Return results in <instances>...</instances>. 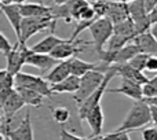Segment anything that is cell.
<instances>
[{"instance_id":"cell-36","label":"cell","mask_w":157,"mask_h":140,"mask_svg":"<svg viewBox=\"0 0 157 140\" xmlns=\"http://www.w3.org/2000/svg\"><path fill=\"white\" fill-rule=\"evenodd\" d=\"M146 70L147 72H157V57L156 55H152L147 61L146 65Z\"/></svg>"},{"instance_id":"cell-20","label":"cell","mask_w":157,"mask_h":140,"mask_svg":"<svg viewBox=\"0 0 157 140\" xmlns=\"http://www.w3.org/2000/svg\"><path fill=\"white\" fill-rule=\"evenodd\" d=\"M132 41L139 47L141 52L149 55H157V40L150 30L142 33V35H138Z\"/></svg>"},{"instance_id":"cell-1","label":"cell","mask_w":157,"mask_h":140,"mask_svg":"<svg viewBox=\"0 0 157 140\" xmlns=\"http://www.w3.org/2000/svg\"><path fill=\"white\" fill-rule=\"evenodd\" d=\"M152 122V111H150V105L144 99L135 100L132 107L127 113L124 121L121 122L117 132H131L141 128L146 127L147 124Z\"/></svg>"},{"instance_id":"cell-18","label":"cell","mask_w":157,"mask_h":140,"mask_svg":"<svg viewBox=\"0 0 157 140\" xmlns=\"http://www.w3.org/2000/svg\"><path fill=\"white\" fill-rule=\"evenodd\" d=\"M117 70V76H120L121 78H128L131 81H135V83L141 84V85H145L147 81L150 80L149 77L144 74V72L132 68L130 63H120V65H114Z\"/></svg>"},{"instance_id":"cell-34","label":"cell","mask_w":157,"mask_h":140,"mask_svg":"<svg viewBox=\"0 0 157 140\" xmlns=\"http://www.w3.org/2000/svg\"><path fill=\"white\" fill-rule=\"evenodd\" d=\"M142 140H157V128L150 127L142 131Z\"/></svg>"},{"instance_id":"cell-47","label":"cell","mask_w":157,"mask_h":140,"mask_svg":"<svg viewBox=\"0 0 157 140\" xmlns=\"http://www.w3.org/2000/svg\"><path fill=\"white\" fill-rule=\"evenodd\" d=\"M97 2H109V0H97Z\"/></svg>"},{"instance_id":"cell-25","label":"cell","mask_w":157,"mask_h":140,"mask_svg":"<svg viewBox=\"0 0 157 140\" xmlns=\"http://www.w3.org/2000/svg\"><path fill=\"white\" fill-rule=\"evenodd\" d=\"M114 33H116V35H120V36H124V37H128V39H131V40H134V39L138 36L136 26L131 18H128V19H125V21L120 22V24L114 25Z\"/></svg>"},{"instance_id":"cell-31","label":"cell","mask_w":157,"mask_h":140,"mask_svg":"<svg viewBox=\"0 0 157 140\" xmlns=\"http://www.w3.org/2000/svg\"><path fill=\"white\" fill-rule=\"evenodd\" d=\"M144 96L145 98H156L157 96V74L150 78L144 85Z\"/></svg>"},{"instance_id":"cell-23","label":"cell","mask_w":157,"mask_h":140,"mask_svg":"<svg viewBox=\"0 0 157 140\" xmlns=\"http://www.w3.org/2000/svg\"><path fill=\"white\" fill-rule=\"evenodd\" d=\"M15 89L18 91V94L22 96L24 102L30 107H40L41 103L44 100V96L40 92L35 91L30 88H25V87H15Z\"/></svg>"},{"instance_id":"cell-45","label":"cell","mask_w":157,"mask_h":140,"mask_svg":"<svg viewBox=\"0 0 157 140\" xmlns=\"http://www.w3.org/2000/svg\"><path fill=\"white\" fill-rule=\"evenodd\" d=\"M14 4H24V3H26V0H13Z\"/></svg>"},{"instance_id":"cell-12","label":"cell","mask_w":157,"mask_h":140,"mask_svg":"<svg viewBox=\"0 0 157 140\" xmlns=\"http://www.w3.org/2000/svg\"><path fill=\"white\" fill-rule=\"evenodd\" d=\"M109 94H121L132 100H141L144 99V85L131 81L128 78L120 77V85L117 88H108Z\"/></svg>"},{"instance_id":"cell-15","label":"cell","mask_w":157,"mask_h":140,"mask_svg":"<svg viewBox=\"0 0 157 140\" xmlns=\"http://www.w3.org/2000/svg\"><path fill=\"white\" fill-rule=\"evenodd\" d=\"M87 124H88L90 129L92 132L91 139L98 138V136L102 135L103 131V121H105V114H103V109L101 105H98L97 107H94L91 111L88 113L86 118Z\"/></svg>"},{"instance_id":"cell-33","label":"cell","mask_w":157,"mask_h":140,"mask_svg":"<svg viewBox=\"0 0 157 140\" xmlns=\"http://www.w3.org/2000/svg\"><path fill=\"white\" fill-rule=\"evenodd\" d=\"M13 48H14V46L10 43V40L6 37L4 33H0V51H2V54L4 55V57H7Z\"/></svg>"},{"instance_id":"cell-24","label":"cell","mask_w":157,"mask_h":140,"mask_svg":"<svg viewBox=\"0 0 157 140\" xmlns=\"http://www.w3.org/2000/svg\"><path fill=\"white\" fill-rule=\"evenodd\" d=\"M72 74L77 76V77H83L84 74H87L91 70H98L99 63H91V62H86V61L80 59V58L75 57L72 58Z\"/></svg>"},{"instance_id":"cell-39","label":"cell","mask_w":157,"mask_h":140,"mask_svg":"<svg viewBox=\"0 0 157 140\" xmlns=\"http://www.w3.org/2000/svg\"><path fill=\"white\" fill-rule=\"evenodd\" d=\"M149 18H150V22L153 24H157V6L153 8L152 11H149Z\"/></svg>"},{"instance_id":"cell-16","label":"cell","mask_w":157,"mask_h":140,"mask_svg":"<svg viewBox=\"0 0 157 140\" xmlns=\"http://www.w3.org/2000/svg\"><path fill=\"white\" fill-rule=\"evenodd\" d=\"M106 18H109L114 25L125 21L130 18V10H128V3L121 2H108V13Z\"/></svg>"},{"instance_id":"cell-17","label":"cell","mask_w":157,"mask_h":140,"mask_svg":"<svg viewBox=\"0 0 157 140\" xmlns=\"http://www.w3.org/2000/svg\"><path fill=\"white\" fill-rule=\"evenodd\" d=\"M72 59L68 61H61L54 69H51L46 74V80L50 84H57L63 81L65 78H68L69 76H72Z\"/></svg>"},{"instance_id":"cell-46","label":"cell","mask_w":157,"mask_h":140,"mask_svg":"<svg viewBox=\"0 0 157 140\" xmlns=\"http://www.w3.org/2000/svg\"><path fill=\"white\" fill-rule=\"evenodd\" d=\"M112 2H121V3H131L134 0H112Z\"/></svg>"},{"instance_id":"cell-38","label":"cell","mask_w":157,"mask_h":140,"mask_svg":"<svg viewBox=\"0 0 157 140\" xmlns=\"http://www.w3.org/2000/svg\"><path fill=\"white\" fill-rule=\"evenodd\" d=\"M150 111H152V122L155 124V127L157 128V106L150 105Z\"/></svg>"},{"instance_id":"cell-30","label":"cell","mask_w":157,"mask_h":140,"mask_svg":"<svg viewBox=\"0 0 157 140\" xmlns=\"http://www.w3.org/2000/svg\"><path fill=\"white\" fill-rule=\"evenodd\" d=\"M152 57V55L149 54H144V52H139L138 55H135V57L132 58V59L130 61V65L132 66V68L141 70V72H144V70H146V65H147V61H149V58Z\"/></svg>"},{"instance_id":"cell-35","label":"cell","mask_w":157,"mask_h":140,"mask_svg":"<svg viewBox=\"0 0 157 140\" xmlns=\"http://www.w3.org/2000/svg\"><path fill=\"white\" fill-rule=\"evenodd\" d=\"M59 140H90L84 136H77V135H73V133L68 132L66 129H62L61 131V138Z\"/></svg>"},{"instance_id":"cell-6","label":"cell","mask_w":157,"mask_h":140,"mask_svg":"<svg viewBox=\"0 0 157 140\" xmlns=\"http://www.w3.org/2000/svg\"><path fill=\"white\" fill-rule=\"evenodd\" d=\"M15 85L35 89V91L40 92L44 98H52V95H54V92H52V89H51V84H50L46 78L40 77V76L29 74V73L19 72L18 74L15 76Z\"/></svg>"},{"instance_id":"cell-5","label":"cell","mask_w":157,"mask_h":140,"mask_svg":"<svg viewBox=\"0 0 157 140\" xmlns=\"http://www.w3.org/2000/svg\"><path fill=\"white\" fill-rule=\"evenodd\" d=\"M105 74L106 73H102L99 70H91V72H88L87 74H84L81 77L80 87H78L77 92L73 94V99L76 100L77 106L81 105L90 95H92L99 88L101 84L105 80Z\"/></svg>"},{"instance_id":"cell-3","label":"cell","mask_w":157,"mask_h":140,"mask_svg":"<svg viewBox=\"0 0 157 140\" xmlns=\"http://www.w3.org/2000/svg\"><path fill=\"white\" fill-rule=\"evenodd\" d=\"M117 76V70H116V66L112 65L109 70L106 72L105 74V80H103V83L101 84V87L97 89V91L94 92L92 95H90L88 98H87L86 100H84L81 105H78V118H80V121H84V120L87 118V116H88V113L92 110L94 107H97L98 105H101V99H102V96L105 95V92H108V84L112 81V78L116 77Z\"/></svg>"},{"instance_id":"cell-26","label":"cell","mask_w":157,"mask_h":140,"mask_svg":"<svg viewBox=\"0 0 157 140\" xmlns=\"http://www.w3.org/2000/svg\"><path fill=\"white\" fill-rule=\"evenodd\" d=\"M51 15L54 17V19H62L66 24H71L73 21L72 17V8H71V3H65V4H54L52 6V11Z\"/></svg>"},{"instance_id":"cell-8","label":"cell","mask_w":157,"mask_h":140,"mask_svg":"<svg viewBox=\"0 0 157 140\" xmlns=\"http://www.w3.org/2000/svg\"><path fill=\"white\" fill-rule=\"evenodd\" d=\"M128 10H130V18L135 24L138 35L149 32L152 28V22H150L149 11H147L145 0H134L128 3Z\"/></svg>"},{"instance_id":"cell-13","label":"cell","mask_w":157,"mask_h":140,"mask_svg":"<svg viewBox=\"0 0 157 140\" xmlns=\"http://www.w3.org/2000/svg\"><path fill=\"white\" fill-rule=\"evenodd\" d=\"M0 8H2V13L6 15V18L8 19L19 43L21 41V26L22 21H24V15L21 13V4H0Z\"/></svg>"},{"instance_id":"cell-14","label":"cell","mask_w":157,"mask_h":140,"mask_svg":"<svg viewBox=\"0 0 157 140\" xmlns=\"http://www.w3.org/2000/svg\"><path fill=\"white\" fill-rule=\"evenodd\" d=\"M24 106H26V103L24 102L22 96L15 89V91L8 96V99L2 105V111H3V118L2 120L4 122H7V124H11L14 116H15Z\"/></svg>"},{"instance_id":"cell-32","label":"cell","mask_w":157,"mask_h":140,"mask_svg":"<svg viewBox=\"0 0 157 140\" xmlns=\"http://www.w3.org/2000/svg\"><path fill=\"white\" fill-rule=\"evenodd\" d=\"M92 8L95 11V15L97 18H103L106 17V13H108V2H97L92 4Z\"/></svg>"},{"instance_id":"cell-4","label":"cell","mask_w":157,"mask_h":140,"mask_svg":"<svg viewBox=\"0 0 157 140\" xmlns=\"http://www.w3.org/2000/svg\"><path fill=\"white\" fill-rule=\"evenodd\" d=\"M90 33L92 37V46L95 51H102L105 50L108 41L114 35V24L109 18H98L94 24L90 26Z\"/></svg>"},{"instance_id":"cell-44","label":"cell","mask_w":157,"mask_h":140,"mask_svg":"<svg viewBox=\"0 0 157 140\" xmlns=\"http://www.w3.org/2000/svg\"><path fill=\"white\" fill-rule=\"evenodd\" d=\"M69 0H54V4H65Z\"/></svg>"},{"instance_id":"cell-19","label":"cell","mask_w":157,"mask_h":140,"mask_svg":"<svg viewBox=\"0 0 157 140\" xmlns=\"http://www.w3.org/2000/svg\"><path fill=\"white\" fill-rule=\"evenodd\" d=\"M69 39H62V37H58L54 33H50L48 36H46L43 40H40L37 44L32 46L30 48L35 52H40V54H51L55 50V47H58L59 44L65 43Z\"/></svg>"},{"instance_id":"cell-27","label":"cell","mask_w":157,"mask_h":140,"mask_svg":"<svg viewBox=\"0 0 157 140\" xmlns=\"http://www.w3.org/2000/svg\"><path fill=\"white\" fill-rule=\"evenodd\" d=\"M131 39L128 37H124V36H120V35H116L114 33L113 36L110 37V40L108 41V44H106L105 50L109 52H116L119 51V50H121L123 47H125L128 43H131Z\"/></svg>"},{"instance_id":"cell-42","label":"cell","mask_w":157,"mask_h":140,"mask_svg":"<svg viewBox=\"0 0 157 140\" xmlns=\"http://www.w3.org/2000/svg\"><path fill=\"white\" fill-rule=\"evenodd\" d=\"M145 100H146L149 105L152 106H157V96L156 98H145Z\"/></svg>"},{"instance_id":"cell-9","label":"cell","mask_w":157,"mask_h":140,"mask_svg":"<svg viewBox=\"0 0 157 140\" xmlns=\"http://www.w3.org/2000/svg\"><path fill=\"white\" fill-rule=\"evenodd\" d=\"M90 41H83V40H71L69 39L68 41L59 44L58 47H55V50L51 52V57H54L55 59L58 61H68L72 59V58L77 57V54L84 51V48L81 46H90Z\"/></svg>"},{"instance_id":"cell-2","label":"cell","mask_w":157,"mask_h":140,"mask_svg":"<svg viewBox=\"0 0 157 140\" xmlns=\"http://www.w3.org/2000/svg\"><path fill=\"white\" fill-rule=\"evenodd\" d=\"M55 25H57V19H54L52 15L25 17L21 26V41H19V44H26V41L32 36L37 35V33L43 32V30L50 29L51 32H54Z\"/></svg>"},{"instance_id":"cell-29","label":"cell","mask_w":157,"mask_h":140,"mask_svg":"<svg viewBox=\"0 0 157 140\" xmlns=\"http://www.w3.org/2000/svg\"><path fill=\"white\" fill-rule=\"evenodd\" d=\"M51 113H52V118H54L55 122L58 124L63 125L71 120V111L68 110L66 107H55V109H51Z\"/></svg>"},{"instance_id":"cell-11","label":"cell","mask_w":157,"mask_h":140,"mask_svg":"<svg viewBox=\"0 0 157 140\" xmlns=\"http://www.w3.org/2000/svg\"><path fill=\"white\" fill-rule=\"evenodd\" d=\"M26 44H19L17 41L14 44V48L11 50V52L6 57L7 59V69L11 74L17 76L19 72H21L22 66L26 65Z\"/></svg>"},{"instance_id":"cell-43","label":"cell","mask_w":157,"mask_h":140,"mask_svg":"<svg viewBox=\"0 0 157 140\" xmlns=\"http://www.w3.org/2000/svg\"><path fill=\"white\" fill-rule=\"evenodd\" d=\"M150 32H152V35L155 36V39L157 40V24H153L152 28H150Z\"/></svg>"},{"instance_id":"cell-7","label":"cell","mask_w":157,"mask_h":140,"mask_svg":"<svg viewBox=\"0 0 157 140\" xmlns=\"http://www.w3.org/2000/svg\"><path fill=\"white\" fill-rule=\"evenodd\" d=\"M0 131H2V136L6 140H33V127L32 121H30V113L28 111L25 114V118L15 129H11L10 124L2 120Z\"/></svg>"},{"instance_id":"cell-28","label":"cell","mask_w":157,"mask_h":140,"mask_svg":"<svg viewBox=\"0 0 157 140\" xmlns=\"http://www.w3.org/2000/svg\"><path fill=\"white\" fill-rule=\"evenodd\" d=\"M15 87V76L7 69H3L0 72V89H14Z\"/></svg>"},{"instance_id":"cell-10","label":"cell","mask_w":157,"mask_h":140,"mask_svg":"<svg viewBox=\"0 0 157 140\" xmlns=\"http://www.w3.org/2000/svg\"><path fill=\"white\" fill-rule=\"evenodd\" d=\"M61 61L55 59L50 54H40V52H35L32 48L28 47L26 50V65L35 66L40 70L41 73H48L51 69L59 63Z\"/></svg>"},{"instance_id":"cell-21","label":"cell","mask_w":157,"mask_h":140,"mask_svg":"<svg viewBox=\"0 0 157 140\" xmlns=\"http://www.w3.org/2000/svg\"><path fill=\"white\" fill-rule=\"evenodd\" d=\"M52 6H46L43 3H24L21 4V13L25 17H47L51 15Z\"/></svg>"},{"instance_id":"cell-22","label":"cell","mask_w":157,"mask_h":140,"mask_svg":"<svg viewBox=\"0 0 157 140\" xmlns=\"http://www.w3.org/2000/svg\"><path fill=\"white\" fill-rule=\"evenodd\" d=\"M80 81H81V77L72 74L68 78H65L63 81H61V83L51 84V89L54 94H65V92L75 94V92H77L78 87H80Z\"/></svg>"},{"instance_id":"cell-40","label":"cell","mask_w":157,"mask_h":140,"mask_svg":"<svg viewBox=\"0 0 157 140\" xmlns=\"http://www.w3.org/2000/svg\"><path fill=\"white\" fill-rule=\"evenodd\" d=\"M146 3V7H147V11H152L153 8L157 6V0H145Z\"/></svg>"},{"instance_id":"cell-37","label":"cell","mask_w":157,"mask_h":140,"mask_svg":"<svg viewBox=\"0 0 157 140\" xmlns=\"http://www.w3.org/2000/svg\"><path fill=\"white\" fill-rule=\"evenodd\" d=\"M119 139V132H113V133H108V135H101L98 138L90 139V140H117Z\"/></svg>"},{"instance_id":"cell-41","label":"cell","mask_w":157,"mask_h":140,"mask_svg":"<svg viewBox=\"0 0 157 140\" xmlns=\"http://www.w3.org/2000/svg\"><path fill=\"white\" fill-rule=\"evenodd\" d=\"M117 140H131L128 132H119V139Z\"/></svg>"}]
</instances>
